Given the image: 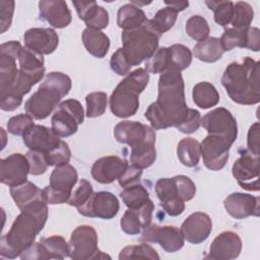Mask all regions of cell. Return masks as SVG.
Instances as JSON below:
<instances>
[{"mask_svg":"<svg viewBox=\"0 0 260 260\" xmlns=\"http://www.w3.org/2000/svg\"><path fill=\"white\" fill-rule=\"evenodd\" d=\"M185 85L181 72L168 70L158 79L157 100L144 113L153 129L179 126L188 114Z\"/></svg>","mask_w":260,"mask_h":260,"instance_id":"1","label":"cell"},{"mask_svg":"<svg viewBox=\"0 0 260 260\" xmlns=\"http://www.w3.org/2000/svg\"><path fill=\"white\" fill-rule=\"evenodd\" d=\"M259 62L250 57L232 62L221 76V84L232 101L240 105H256L260 102Z\"/></svg>","mask_w":260,"mask_h":260,"instance_id":"2","label":"cell"},{"mask_svg":"<svg viewBox=\"0 0 260 260\" xmlns=\"http://www.w3.org/2000/svg\"><path fill=\"white\" fill-rule=\"evenodd\" d=\"M71 79L62 72H50L25 102L26 114L36 120L46 119L58 106L62 98L68 94L71 89Z\"/></svg>","mask_w":260,"mask_h":260,"instance_id":"3","label":"cell"},{"mask_svg":"<svg viewBox=\"0 0 260 260\" xmlns=\"http://www.w3.org/2000/svg\"><path fill=\"white\" fill-rule=\"evenodd\" d=\"M149 81L148 72L137 68L116 86L110 96L111 112L119 118H128L136 114L139 108V94Z\"/></svg>","mask_w":260,"mask_h":260,"instance_id":"4","label":"cell"},{"mask_svg":"<svg viewBox=\"0 0 260 260\" xmlns=\"http://www.w3.org/2000/svg\"><path fill=\"white\" fill-rule=\"evenodd\" d=\"M44 224L31 213L20 211L8 233L0 239V255L13 259L30 247Z\"/></svg>","mask_w":260,"mask_h":260,"instance_id":"5","label":"cell"},{"mask_svg":"<svg viewBox=\"0 0 260 260\" xmlns=\"http://www.w3.org/2000/svg\"><path fill=\"white\" fill-rule=\"evenodd\" d=\"M160 35L153 28L149 19L142 25L122 32L123 53L131 66L148 60L157 50Z\"/></svg>","mask_w":260,"mask_h":260,"instance_id":"6","label":"cell"},{"mask_svg":"<svg viewBox=\"0 0 260 260\" xmlns=\"http://www.w3.org/2000/svg\"><path fill=\"white\" fill-rule=\"evenodd\" d=\"M68 256L73 260L110 258L99 250L96 232L87 224L79 225L72 232L68 242Z\"/></svg>","mask_w":260,"mask_h":260,"instance_id":"7","label":"cell"},{"mask_svg":"<svg viewBox=\"0 0 260 260\" xmlns=\"http://www.w3.org/2000/svg\"><path fill=\"white\" fill-rule=\"evenodd\" d=\"M83 120L84 112L81 104L74 99L65 100L58 105L52 116V129L59 137H69L76 133L78 125Z\"/></svg>","mask_w":260,"mask_h":260,"instance_id":"8","label":"cell"},{"mask_svg":"<svg viewBox=\"0 0 260 260\" xmlns=\"http://www.w3.org/2000/svg\"><path fill=\"white\" fill-rule=\"evenodd\" d=\"M233 142L219 135L208 134L200 143L201 155L205 167L211 171L221 170L230 154V148Z\"/></svg>","mask_w":260,"mask_h":260,"instance_id":"9","label":"cell"},{"mask_svg":"<svg viewBox=\"0 0 260 260\" xmlns=\"http://www.w3.org/2000/svg\"><path fill=\"white\" fill-rule=\"evenodd\" d=\"M200 125H202L208 134L223 136L233 143L237 139V121L225 108H216L205 114L200 120Z\"/></svg>","mask_w":260,"mask_h":260,"instance_id":"10","label":"cell"},{"mask_svg":"<svg viewBox=\"0 0 260 260\" xmlns=\"http://www.w3.org/2000/svg\"><path fill=\"white\" fill-rule=\"evenodd\" d=\"M140 240L150 243H157L166 252L175 253L183 248L185 239L177 226H160L155 223H150L143 229Z\"/></svg>","mask_w":260,"mask_h":260,"instance_id":"11","label":"cell"},{"mask_svg":"<svg viewBox=\"0 0 260 260\" xmlns=\"http://www.w3.org/2000/svg\"><path fill=\"white\" fill-rule=\"evenodd\" d=\"M119 207L118 198L113 193L100 191L93 193L86 203L77 207V210L83 216L111 219L117 215Z\"/></svg>","mask_w":260,"mask_h":260,"instance_id":"12","label":"cell"},{"mask_svg":"<svg viewBox=\"0 0 260 260\" xmlns=\"http://www.w3.org/2000/svg\"><path fill=\"white\" fill-rule=\"evenodd\" d=\"M233 176L248 191H259V155L243 153L233 165Z\"/></svg>","mask_w":260,"mask_h":260,"instance_id":"13","label":"cell"},{"mask_svg":"<svg viewBox=\"0 0 260 260\" xmlns=\"http://www.w3.org/2000/svg\"><path fill=\"white\" fill-rule=\"evenodd\" d=\"M22 49L19 42L10 41L0 46V92L8 90L14 83L18 69L15 60Z\"/></svg>","mask_w":260,"mask_h":260,"instance_id":"14","label":"cell"},{"mask_svg":"<svg viewBox=\"0 0 260 260\" xmlns=\"http://www.w3.org/2000/svg\"><path fill=\"white\" fill-rule=\"evenodd\" d=\"M29 164L26 155L12 153L0 159V181L9 187L18 186L27 181Z\"/></svg>","mask_w":260,"mask_h":260,"instance_id":"15","label":"cell"},{"mask_svg":"<svg viewBox=\"0 0 260 260\" xmlns=\"http://www.w3.org/2000/svg\"><path fill=\"white\" fill-rule=\"evenodd\" d=\"M114 135L118 142L134 147L148 140H155L153 128L137 121L119 122L114 129Z\"/></svg>","mask_w":260,"mask_h":260,"instance_id":"16","label":"cell"},{"mask_svg":"<svg viewBox=\"0 0 260 260\" xmlns=\"http://www.w3.org/2000/svg\"><path fill=\"white\" fill-rule=\"evenodd\" d=\"M241 251L242 240L239 235L232 231H225L212 241L206 258L215 260L236 259Z\"/></svg>","mask_w":260,"mask_h":260,"instance_id":"17","label":"cell"},{"mask_svg":"<svg viewBox=\"0 0 260 260\" xmlns=\"http://www.w3.org/2000/svg\"><path fill=\"white\" fill-rule=\"evenodd\" d=\"M129 166L127 159L117 155H108L96 159L91 167L92 178L101 184H110L119 177Z\"/></svg>","mask_w":260,"mask_h":260,"instance_id":"18","label":"cell"},{"mask_svg":"<svg viewBox=\"0 0 260 260\" xmlns=\"http://www.w3.org/2000/svg\"><path fill=\"white\" fill-rule=\"evenodd\" d=\"M180 231L185 240L197 245L209 237L212 231V221L208 214L200 211L194 212L183 221Z\"/></svg>","mask_w":260,"mask_h":260,"instance_id":"19","label":"cell"},{"mask_svg":"<svg viewBox=\"0 0 260 260\" xmlns=\"http://www.w3.org/2000/svg\"><path fill=\"white\" fill-rule=\"evenodd\" d=\"M23 41L26 48L40 55H49L53 53L59 44L57 32L52 28L43 27H32L27 29L23 36Z\"/></svg>","mask_w":260,"mask_h":260,"instance_id":"20","label":"cell"},{"mask_svg":"<svg viewBox=\"0 0 260 260\" xmlns=\"http://www.w3.org/2000/svg\"><path fill=\"white\" fill-rule=\"evenodd\" d=\"M260 199L246 193H232L224 201L223 206L226 212L236 219H243L248 216L259 215Z\"/></svg>","mask_w":260,"mask_h":260,"instance_id":"21","label":"cell"},{"mask_svg":"<svg viewBox=\"0 0 260 260\" xmlns=\"http://www.w3.org/2000/svg\"><path fill=\"white\" fill-rule=\"evenodd\" d=\"M40 18L49 22L53 27L63 28L71 22V12L65 1L45 0L39 2Z\"/></svg>","mask_w":260,"mask_h":260,"instance_id":"22","label":"cell"},{"mask_svg":"<svg viewBox=\"0 0 260 260\" xmlns=\"http://www.w3.org/2000/svg\"><path fill=\"white\" fill-rule=\"evenodd\" d=\"M23 142L31 150L46 152L59 143L60 137L53 131L43 125H32L22 135Z\"/></svg>","mask_w":260,"mask_h":260,"instance_id":"23","label":"cell"},{"mask_svg":"<svg viewBox=\"0 0 260 260\" xmlns=\"http://www.w3.org/2000/svg\"><path fill=\"white\" fill-rule=\"evenodd\" d=\"M77 179V172L73 166L69 164L57 166L50 176V187L69 199Z\"/></svg>","mask_w":260,"mask_h":260,"instance_id":"24","label":"cell"},{"mask_svg":"<svg viewBox=\"0 0 260 260\" xmlns=\"http://www.w3.org/2000/svg\"><path fill=\"white\" fill-rule=\"evenodd\" d=\"M82 43L86 51L96 58H104L110 49L109 37L93 28L86 27L82 31Z\"/></svg>","mask_w":260,"mask_h":260,"instance_id":"25","label":"cell"},{"mask_svg":"<svg viewBox=\"0 0 260 260\" xmlns=\"http://www.w3.org/2000/svg\"><path fill=\"white\" fill-rule=\"evenodd\" d=\"M223 53L220 40L214 37H209L198 42L193 48L194 57L207 63L216 62L221 58Z\"/></svg>","mask_w":260,"mask_h":260,"instance_id":"26","label":"cell"},{"mask_svg":"<svg viewBox=\"0 0 260 260\" xmlns=\"http://www.w3.org/2000/svg\"><path fill=\"white\" fill-rule=\"evenodd\" d=\"M146 20L147 18L144 11L132 3L121 6L117 13L118 26L124 30L138 27Z\"/></svg>","mask_w":260,"mask_h":260,"instance_id":"27","label":"cell"},{"mask_svg":"<svg viewBox=\"0 0 260 260\" xmlns=\"http://www.w3.org/2000/svg\"><path fill=\"white\" fill-rule=\"evenodd\" d=\"M193 102L201 109H209L219 102V93L215 86L207 81L198 82L192 91Z\"/></svg>","mask_w":260,"mask_h":260,"instance_id":"28","label":"cell"},{"mask_svg":"<svg viewBox=\"0 0 260 260\" xmlns=\"http://www.w3.org/2000/svg\"><path fill=\"white\" fill-rule=\"evenodd\" d=\"M154 144L155 140H148L139 145L131 147V165L140 170L150 167L156 158V150Z\"/></svg>","mask_w":260,"mask_h":260,"instance_id":"29","label":"cell"},{"mask_svg":"<svg viewBox=\"0 0 260 260\" xmlns=\"http://www.w3.org/2000/svg\"><path fill=\"white\" fill-rule=\"evenodd\" d=\"M177 154L182 165L189 168L196 167L201 155L200 143L192 137L183 138L178 143Z\"/></svg>","mask_w":260,"mask_h":260,"instance_id":"30","label":"cell"},{"mask_svg":"<svg viewBox=\"0 0 260 260\" xmlns=\"http://www.w3.org/2000/svg\"><path fill=\"white\" fill-rule=\"evenodd\" d=\"M45 74V68L38 71H26L23 69H18V73L13 85L6 91H12L19 96H23L29 92L30 88L43 79ZM3 91V92H6ZM2 93V92H0Z\"/></svg>","mask_w":260,"mask_h":260,"instance_id":"31","label":"cell"},{"mask_svg":"<svg viewBox=\"0 0 260 260\" xmlns=\"http://www.w3.org/2000/svg\"><path fill=\"white\" fill-rule=\"evenodd\" d=\"M10 195L19 209L37 199H44L43 190L29 181L18 186L10 187Z\"/></svg>","mask_w":260,"mask_h":260,"instance_id":"32","label":"cell"},{"mask_svg":"<svg viewBox=\"0 0 260 260\" xmlns=\"http://www.w3.org/2000/svg\"><path fill=\"white\" fill-rule=\"evenodd\" d=\"M191 62L192 53L188 47L175 44L168 48V70L181 72L189 67Z\"/></svg>","mask_w":260,"mask_h":260,"instance_id":"33","label":"cell"},{"mask_svg":"<svg viewBox=\"0 0 260 260\" xmlns=\"http://www.w3.org/2000/svg\"><path fill=\"white\" fill-rule=\"evenodd\" d=\"M120 196L128 208H137L149 199L148 191L138 183L124 188Z\"/></svg>","mask_w":260,"mask_h":260,"instance_id":"34","label":"cell"},{"mask_svg":"<svg viewBox=\"0 0 260 260\" xmlns=\"http://www.w3.org/2000/svg\"><path fill=\"white\" fill-rule=\"evenodd\" d=\"M248 28H246V29H238V28H234V27L226 28L223 31L221 38L219 39L223 52L231 51L237 47L247 49Z\"/></svg>","mask_w":260,"mask_h":260,"instance_id":"35","label":"cell"},{"mask_svg":"<svg viewBox=\"0 0 260 260\" xmlns=\"http://www.w3.org/2000/svg\"><path fill=\"white\" fill-rule=\"evenodd\" d=\"M254 17V10L253 7L243 1H239L234 3L233 9V17L231 24L234 28L238 29H246L250 27V24Z\"/></svg>","mask_w":260,"mask_h":260,"instance_id":"36","label":"cell"},{"mask_svg":"<svg viewBox=\"0 0 260 260\" xmlns=\"http://www.w3.org/2000/svg\"><path fill=\"white\" fill-rule=\"evenodd\" d=\"M40 243L47 252L49 259H64L68 256V243L61 236L41 238Z\"/></svg>","mask_w":260,"mask_h":260,"instance_id":"37","label":"cell"},{"mask_svg":"<svg viewBox=\"0 0 260 260\" xmlns=\"http://www.w3.org/2000/svg\"><path fill=\"white\" fill-rule=\"evenodd\" d=\"M177 15H178V12L176 10L167 6L158 10L155 13L154 17L149 19V21L153 26V28L161 36L162 34H165L166 31H168L173 27V25L177 20Z\"/></svg>","mask_w":260,"mask_h":260,"instance_id":"38","label":"cell"},{"mask_svg":"<svg viewBox=\"0 0 260 260\" xmlns=\"http://www.w3.org/2000/svg\"><path fill=\"white\" fill-rule=\"evenodd\" d=\"M209 9L214 12V20L217 24L226 27L233 17L234 2L232 1H205Z\"/></svg>","mask_w":260,"mask_h":260,"instance_id":"39","label":"cell"},{"mask_svg":"<svg viewBox=\"0 0 260 260\" xmlns=\"http://www.w3.org/2000/svg\"><path fill=\"white\" fill-rule=\"evenodd\" d=\"M186 32L193 40L201 42L208 38L210 28L206 19L201 15H193L188 18L185 25Z\"/></svg>","mask_w":260,"mask_h":260,"instance_id":"40","label":"cell"},{"mask_svg":"<svg viewBox=\"0 0 260 260\" xmlns=\"http://www.w3.org/2000/svg\"><path fill=\"white\" fill-rule=\"evenodd\" d=\"M44 154L49 167H57L68 164L71 158L70 148L63 140H60L58 144L50 148Z\"/></svg>","mask_w":260,"mask_h":260,"instance_id":"41","label":"cell"},{"mask_svg":"<svg viewBox=\"0 0 260 260\" xmlns=\"http://www.w3.org/2000/svg\"><path fill=\"white\" fill-rule=\"evenodd\" d=\"M155 259L158 260L159 256L157 252L148 244L142 243L139 245H131L123 248L119 254V259Z\"/></svg>","mask_w":260,"mask_h":260,"instance_id":"42","label":"cell"},{"mask_svg":"<svg viewBox=\"0 0 260 260\" xmlns=\"http://www.w3.org/2000/svg\"><path fill=\"white\" fill-rule=\"evenodd\" d=\"M86 102V116L88 118H95L102 116L107 109L108 96L106 92L94 91L90 92L85 98Z\"/></svg>","mask_w":260,"mask_h":260,"instance_id":"43","label":"cell"},{"mask_svg":"<svg viewBox=\"0 0 260 260\" xmlns=\"http://www.w3.org/2000/svg\"><path fill=\"white\" fill-rule=\"evenodd\" d=\"M92 194L93 190L91 184L85 179H80L74 186L67 203L77 208L86 203Z\"/></svg>","mask_w":260,"mask_h":260,"instance_id":"44","label":"cell"},{"mask_svg":"<svg viewBox=\"0 0 260 260\" xmlns=\"http://www.w3.org/2000/svg\"><path fill=\"white\" fill-rule=\"evenodd\" d=\"M19 68L26 71H38L44 69V58L26 47H23L18 55Z\"/></svg>","mask_w":260,"mask_h":260,"instance_id":"45","label":"cell"},{"mask_svg":"<svg viewBox=\"0 0 260 260\" xmlns=\"http://www.w3.org/2000/svg\"><path fill=\"white\" fill-rule=\"evenodd\" d=\"M155 193L160 201V204L181 199L173 178H161L155 183Z\"/></svg>","mask_w":260,"mask_h":260,"instance_id":"46","label":"cell"},{"mask_svg":"<svg viewBox=\"0 0 260 260\" xmlns=\"http://www.w3.org/2000/svg\"><path fill=\"white\" fill-rule=\"evenodd\" d=\"M145 70L148 73H164L168 70V48H157L154 54L145 62Z\"/></svg>","mask_w":260,"mask_h":260,"instance_id":"47","label":"cell"},{"mask_svg":"<svg viewBox=\"0 0 260 260\" xmlns=\"http://www.w3.org/2000/svg\"><path fill=\"white\" fill-rule=\"evenodd\" d=\"M121 229L128 235H138L141 232L142 224L139 215L135 209L129 208L125 211L120 220Z\"/></svg>","mask_w":260,"mask_h":260,"instance_id":"48","label":"cell"},{"mask_svg":"<svg viewBox=\"0 0 260 260\" xmlns=\"http://www.w3.org/2000/svg\"><path fill=\"white\" fill-rule=\"evenodd\" d=\"M35 125L34 118L28 114H19L11 117L7 122V130L13 135H23L25 131Z\"/></svg>","mask_w":260,"mask_h":260,"instance_id":"49","label":"cell"},{"mask_svg":"<svg viewBox=\"0 0 260 260\" xmlns=\"http://www.w3.org/2000/svg\"><path fill=\"white\" fill-rule=\"evenodd\" d=\"M179 197L185 202L191 200L196 193V186L193 181L184 175H178L173 177Z\"/></svg>","mask_w":260,"mask_h":260,"instance_id":"50","label":"cell"},{"mask_svg":"<svg viewBox=\"0 0 260 260\" xmlns=\"http://www.w3.org/2000/svg\"><path fill=\"white\" fill-rule=\"evenodd\" d=\"M26 157L29 164V174L32 176H39L46 173L48 169V164L44 152L38 150L29 149L26 152Z\"/></svg>","mask_w":260,"mask_h":260,"instance_id":"51","label":"cell"},{"mask_svg":"<svg viewBox=\"0 0 260 260\" xmlns=\"http://www.w3.org/2000/svg\"><path fill=\"white\" fill-rule=\"evenodd\" d=\"M200 120H201L200 113L195 109L189 108L186 118L176 128L182 133L191 134V133L195 132L196 130H198V128L200 127Z\"/></svg>","mask_w":260,"mask_h":260,"instance_id":"52","label":"cell"},{"mask_svg":"<svg viewBox=\"0 0 260 260\" xmlns=\"http://www.w3.org/2000/svg\"><path fill=\"white\" fill-rule=\"evenodd\" d=\"M111 69L118 75H127L131 69V65L126 59L122 48H119L111 57Z\"/></svg>","mask_w":260,"mask_h":260,"instance_id":"53","label":"cell"},{"mask_svg":"<svg viewBox=\"0 0 260 260\" xmlns=\"http://www.w3.org/2000/svg\"><path fill=\"white\" fill-rule=\"evenodd\" d=\"M14 12V1H0V32H5L11 25Z\"/></svg>","mask_w":260,"mask_h":260,"instance_id":"54","label":"cell"},{"mask_svg":"<svg viewBox=\"0 0 260 260\" xmlns=\"http://www.w3.org/2000/svg\"><path fill=\"white\" fill-rule=\"evenodd\" d=\"M85 24L88 28H93V29H98V30L106 28L109 24L108 11L104 7L98 6L96 11L91 16V18L85 22Z\"/></svg>","mask_w":260,"mask_h":260,"instance_id":"55","label":"cell"},{"mask_svg":"<svg viewBox=\"0 0 260 260\" xmlns=\"http://www.w3.org/2000/svg\"><path fill=\"white\" fill-rule=\"evenodd\" d=\"M76 12L81 20L86 22L91 18L98 9V4L95 1H72Z\"/></svg>","mask_w":260,"mask_h":260,"instance_id":"56","label":"cell"},{"mask_svg":"<svg viewBox=\"0 0 260 260\" xmlns=\"http://www.w3.org/2000/svg\"><path fill=\"white\" fill-rule=\"evenodd\" d=\"M141 176H142V170L131 165V166H128L127 169L123 172V174L119 177L118 182L121 187L126 188L128 186L138 183Z\"/></svg>","mask_w":260,"mask_h":260,"instance_id":"57","label":"cell"},{"mask_svg":"<svg viewBox=\"0 0 260 260\" xmlns=\"http://www.w3.org/2000/svg\"><path fill=\"white\" fill-rule=\"evenodd\" d=\"M22 103V98L12 91L0 93V108L3 111H14Z\"/></svg>","mask_w":260,"mask_h":260,"instance_id":"58","label":"cell"},{"mask_svg":"<svg viewBox=\"0 0 260 260\" xmlns=\"http://www.w3.org/2000/svg\"><path fill=\"white\" fill-rule=\"evenodd\" d=\"M21 259L24 260H47L49 259V256L47 252L45 251L44 247L40 242L34 243L30 247H28L26 250H24L20 256Z\"/></svg>","mask_w":260,"mask_h":260,"instance_id":"59","label":"cell"},{"mask_svg":"<svg viewBox=\"0 0 260 260\" xmlns=\"http://www.w3.org/2000/svg\"><path fill=\"white\" fill-rule=\"evenodd\" d=\"M259 122H256L250 127L248 131V151L254 155H259Z\"/></svg>","mask_w":260,"mask_h":260,"instance_id":"60","label":"cell"},{"mask_svg":"<svg viewBox=\"0 0 260 260\" xmlns=\"http://www.w3.org/2000/svg\"><path fill=\"white\" fill-rule=\"evenodd\" d=\"M247 49L258 52L260 49V30L257 27L248 28V45Z\"/></svg>","mask_w":260,"mask_h":260,"instance_id":"61","label":"cell"},{"mask_svg":"<svg viewBox=\"0 0 260 260\" xmlns=\"http://www.w3.org/2000/svg\"><path fill=\"white\" fill-rule=\"evenodd\" d=\"M165 4L168 5L169 7L173 8V9L176 10L177 12L183 11L184 9H186V8L189 6V2H188V1H176V2L165 1Z\"/></svg>","mask_w":260,"mask_h":260,"instance_id":"62","label":"cell"}]
</instances>
